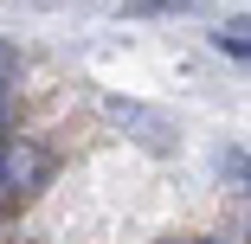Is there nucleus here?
Wrapping results in <instances>:
<instances>
[{"label":"nucleus","instance_id":"obj_6","mask_svg":"<svg viewBox=\"0 0 251 244\" xmlns=\"http://www.w3.org/2000/svg\"><path fill=\"white\" fill-rule=\"evenodd\" d=\"M13 77H20V52H13V45H7V39H0V96H7V90H13Z\"/></svg>","mask_w":251,"mask_h":244},{"label":"nucleus","instance_id":"obj_7","mask_svg":"<svg viewBox=\"0 0 251 244\" xmlns=\"http://www.w3.org/2000/svg\"><path fill=\"white\" fill-rule=\"evenodd\" d=\"M26 7H84V0H26Z\"/></svg>","mask_w":251,"mask_h":244},{"label":"nucleus","instance_id":"obj_2","mask_svg":"<svg viewBox=\"0 0 251 244\" xmlns=\"http://www.w3.org/2000/svg\"><path fill=\"white\" fill-rule=\"evenodd\" d=\"M103 110H110V122L116 129H129L148 155H174L180 148V129L155 110V103H135V96H103Z\"/></svg>","mask_w":251,"mask_h":244},{"label":"nucleus","instance_id":"obj_8","mask_svg":"<svg viewBox=\"0 0 251 244\" xmlns=\"http://www.w3.org/2000/svg\"><path fill=\"white\" fill-rule=\"evenodd\" d=\"M155 244H213V238H155Z\"/></svg>","mask_w":251,"mask_h":244},{"label":"nucleus","instance_id":"obj_3","mask_svg":"<svg viewBox=\"0 0 251 244\" xmlns=\"http://www.w3.org/2000/svg\"><path fill=\"white\" fill-rule=\"evenodd\" d=\"M213 45H219V52H232V58H251V13H232V20L213 32Z\"/></svg>","mask_w":251,"mask_h":244},{"label":"nucleus","instance_id":"obj_1","mask_svg":"<svg viewBox=\"0 0 251 244\" xmlns=\"http://www.w3.org/2000/svg\"><path fill=\"white\" fill-rule=\"evenodd\" d=\"M52 180V155L26 135H7L0 141V200H32V193Z\"/></svg>","mask_w":251,"mask_h":244},{"label":"nucleus","instance_id":"obj_5","mask_svg":"<svg viewBox=\"0 0 251 244\" xmlns=\"http://www.w3.org/2000/svg\"><path fill=\"white\" fill-rule=\"evenodd\" d=\"M219 174H226V180H238V186L251 193V155H238V148H219Z\"/></svg>","mask_w":251,"mask_h":244},{"label":"nucleus","instance_id":"obj_4","mask_svg":"<svg viewBox=\"0 0 251 244\" xmlns=\"http://www.w3.org/2000/svg\"><path fill=\"white\" fill-rule=\"evenodd\" d=\"M129 20H155V13H206V0H123Z\"/></svg>","mask_w":251,"mask_h":244}]
</instances>
